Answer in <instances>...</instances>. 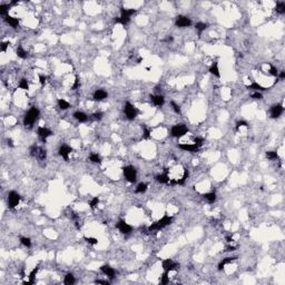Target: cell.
Returning <instances> with one entry per match:
<instances>
[{
    "label": "cell",
    "mask_w": 285,
    "mask_h": 285,
    "mask_svg": "<svg viewBox=\"0 0 285 285\" xmlns=\"http://www.w3.org/2000/svg\"><path fill=\"white\" fill-rule=\"evenodd\" d=\"M64 283L66 285H72L76 283V279H75V276L71 274V273H68L64 278Z\"/></svg>",
    "instance_id": "26"
},
{
    "label": "cell",
    "mask_w": 285,
    "mask_h": 285,
    "mask_svg": "<svg viewBox=\"0 0 285 285\" xmlns=\"http://www.w3.org/2000/svg\"><path fill=\"white\" fill-rule=\"evenodd\" d=\"M38 157L40 160H45L47 158V150L43 149V148H39V151H38Z\"/></svg>",
    "instance_id": "37"
},
{
    "label": "cell",
    "mask_w": 285,
    "mask_h": 285,
    "mask_svg": "<svg viewBox=\"0 0 285 285\" xmlns=\"http://www.w3.org/2000/svg\"><path fill=\"white\" fill-rule=\"evenodd\" d=\"M149 136H150V129L144 128V138H145V139H148Z\"/></svg>",
    "instance_id": "53"
},
{
    "label": "cell",
    "mask_w": 285,
    "mask_h": 285,
    "mask_svg": "<svg viewBox=\"0 0 285 285\" xmlns=\"http://www.w3.org/2000/svg\"><path fill=\"white\" fill-rule=\"evenodd\" d=\"M162 266H163V270L165 272H169L171 271H175V270H177L178 267H179V264L176 263V262H174L173 260L171 258H166L163 261V263H162Z\"/></svg>",
    "instance_id": "8"
},
{
    "label": "cell",
    "mask_w": 285,
    "mask_h": 285,
    "mask_svg": "<svg viewBox=\"0 0 285 285\" xmlns=\"http://www.w3.org/2000/svg\"><path fill=\"white\" fill-rule=\"evenodd\" d=\"M134 14H136L135 9H126V8H120V17L114 18L115 23H120L123 26H126L130 22V17Z\"/></svg>",
    "instance_id": "1"
},
{
    "label": "cell",
    "mask_w": 285,
    "mask_h": 285,
    "mask_svg": "<svg viewBox=\"0 0 285 285\" xmlns=\"http://www.w3.org/2000/svg\"><path fill=\"white\" fill-rule=\"evenodd\" d=\"M247 88H249V89H253V90H255V92H260V93H261V92H265V90H267L266 88H264L263 86H261L260 84L255 83V81H254V83H252L249 86H247Z\"/></svg>",
    "instance_id": "23"
},
{
    "label": "cell",
    "mask_w": 285,
    "mask_h": 285,
    "mask_svg": "<svg viewBox=\"0 0 285 285\" xmlns=\"http://www.w3.org/2000/svg\"><path fill=\"white\" fill-rule=\"evenodd\" d=\"M188 133V128L185 124H177V125H174L171 129V135L173 137H176L179 138L182 136H184L185 134Z\"/></svg>",
    "instance_id": "4"
},
{
    "label": "cell",
    "mask_w": 285,
    "mask_h": 285,
    "mask_svg": "<svg viewBox=\"0 0 285 285\" xmlns=\"http://www.w3.org/2000/svg\"><path fill=\"white\" fill-rule=\"evenodd\" d=\"M178 148H180L184 151H189V153H196L200 150V147L195 144H179Z\"/></svg>",
    "instance_id": "12"
},
{
    "label": "cell",
    "mask_w": 285,
    "mask_h": 285,
    "mask_svg": "<svg viewBox=\"0 0 285 285\" xmlns=\"http://www.w3.org/2000/svg\"><path fill=\"white\" fill-rule=\"evenodd\" d=\"M123 171H124L125 178L128 180L129 183H135L136 179H137V171H136V168L134 166H131V165L125 166L123 168Z\"/></svg>",
    "instance_id": "5"
},
{
    "label": "cell",
    "mask_w": 285,
    "mask_h": 285,
    "mask_svg": "<svg viewBox=\"0 0 285 285\" xmlns=\"http://www.w3.org/2000/svg\"><path fill=\"white\" fill-rule=\"evenodd\" d=\"M95 284H103V285H109L110 282L109 281H104V279H96Z\"/></svg>",
    "instance_id": "52"
},
{
    "label": "cell",
    "mask_w": 285,
    "mask_h": 285,
    "mask_svg": "<svg viewBox=\"0 0 285 285\" xmlns=\"http://www.w3.org/2000/svg\"><path fill=\"white\" fill-rule=\"evenodd\" d=\"M19 202H20V195L18 193L14 192V191L9 192V194H8V207L9 208L14 209V207L18 206Z\"/></svg>",
    "instance_id": "6"
},
{
    "label": "cell",
    "mask_w": 285,
    "mask_h": 285,
    "mask_svg": "<svg viewBox=\"0 0 285 285\" xmlns=\"http://www.w3.org/2000/svg\"><path fill=\"white\" fill-rule=\"evenodd\" d=\"M107 97H108V94L104 89H97L94 93V99L96 100V101H100V100L106 99Z\"/></svg>",
    "instance_id": "18"
},
{
    "label": "cell",
    "mask_w": 285,
    "mask_h": 285,
    "mask_svg": "<svg viewBox=\"0 0 285 285\" xmlns=\"http://www.w3.org/2000/svg\"><path fill=\"white\" fill-rule=\"evenodd\" d=\"M58 106H59L60 109L66 110V109H68L70 107V104L68 101H66L65 99H58Z\"/></svg>",
    "instance_id": "32"
},
{
    "label": "cell",
    "mask_w": 285,
    "mask_h": 285,
    "mask_svg": "<svg viewBox=\"0 0 285 285\" xmlns=\"http://www.w3.org/2000/svg\"><path fill=\"white\" fill-rule=\"evenodd\" d=\"M16 54H17V56L19 58H21V59H26V58L28 57V54H27V51L23 49L22 47H18L17 50H16Z\"/></svg>",
    "instance_id": "27"
},
{
    "label": "cell",
    "mask_w": 285,
    "mask_h": 285,
    "mask_svg": "<svg viewBox=\"0 0 285 285\" xmlns=\"http://www.w3.org/2000/svg\"><path fill=\"white\" fill-rule=\"evenodd\" d=\"M10 7H11L10 5H1V6H0V14H1V16L7 17L8 11H9Z\"/></svg>",
    "instance_id": "34"
},
{
    "label": "cell",
    "mask_w": 285,
    "mask_h": 285,
    "mask_svg": "<svg viewBox=\"0 0 285 285\" xmlns=\"http://www.w3.org/2000/svg\"><path fill=\"white\" fill-rule=\"evenodd\" d=\"M165 41H166V43H173V41H174V38H173L171 36H167V37L165 38Z\"/></svg>",
    "instance_id": "55"
},
{
    "label": "cell",
    "mask_w": 285,
    "mask_h": 285,
    "mask_svg": "<svg viewBox=\"0 0 285 285\" xmlns=\"http://www.w3.org/2000/svg\"><path fill=\"white\" fill-rule=\"evenodd\" d=\"M103 116H104V113H101V112H97V113H95V114L92 115V118L95 119V120H100V119L103 118Z\"/></svg>",
    "instance_id": "44"
},
{
    "label": "cell",
    "mask_w": 285,
    "mask_h": 285,
    "mask_svg": "<svg viewBox=\"0 0 285 285\" xmlns=\"http://www.w3.org/2000/svg\"><path fill=\"white\" fill-rule=\"evenodd\" d=\"M84 240H85L88 244H92V245H96V244L98 243V240H97V238H95V237H87V236H85V237H84Z\"/></svg>",
    "instance_id": "42"
},
{
    "label": "cell",
    "mask_w": 285,
    "mask_h": 285,
    "mask_svg": "<svg viewBox=\"0 0 285 285\" xmlns=\"http://www.w3.org/2000/svg\"><path fill=\"white\" fill-rule=\"evenodd\" d=\"M150 100L151 103L157 107H162L165 104V99L162 95H150Z\"/></svg>",
    "instance_id": "17"
},
{
    "label": "cell",
    "mask_w": 285,
    "mask_h": 285,
    "mask_svg": "<svg viewBox=\"0 0 285 285\" xmlns=\"http://www.w3.org/2000/svg\"><path fill=\"white\" fill-rule=\"evenodd\" d=\"M124 112H125V115L126 117L128 118L129 120H133L137 117V109L135 108L134 105H131L129 101H127L125 104V108H124Z\"/></svg>",
    "instance_id": "7"
},
{
    "label": "cell",
    "mask_w": 285,
    "mask_h": 285,
    "mask_svg": "<svg viewBox=\"0 0 285 285\" xmlns=\"http://www.w3.org/2000/svg\"><path fill=\"white\" fill-rule=\"evenodd\" d=\"M9 45H10L9 41H2L1 45H0V50H1L2 52H5V51L7 50V48H8V46H9Z\"/></svg>",
    "instance_id": "48"
},
{
    "label": "cell",
    "mask_w": 285,
    "mask_h": 285,
    "mask_svg": "<svg viewBox=\"0 0 285 285\" xmlns=\"http://www.w3.org/2000/svg\"><path fill=\"white\" fill-rule=\"evenodd\" d=\"M92 163H95V164H101V158L98 154H92L89 158H88Z\"/></svg>",
    "instance_id": "33"
},
{
    "label": "cell",
    "mask_w": 285,
    "mask_h": 285,
    "mask_svg": "<svg viewBox=\"0 0 285 285\" xmlns=\"http://www.w3.org/2000/svg\"><path fill=\"white\" fill-rule=\"evenodd\" d=\"M175 25L178 28H186V27L192 26V20L188 17H185V16H177Z\"/></svg>",
    "instance_id": "9"
},
{
    "label": "cell",
    "mask_w": 285,
    "mask_h": 285,
    "mask_svg": "<svg viewBox=\"0 0 285 285\" xmlns=\"http://www.w3.org/2000/svg\"><path fill=\"white\" fill-rule=\"evenodd\" d=\"M39 115H40L39 109L36 107H31L23 116V126L25 127H31L35 124V121L38 119Z\"/></svg>",
    "instance_id": "2"
},
{
    "label": "cell",
    "mask_w": 285,
    "mask_h": 285,
    "mask_svg": "<svg viewBox=\"0 0 285 285\" xmlns=\"http://www.w3.org/2000/svg\"><path fill=\"white\" fill-rule=\"evenodd\" d=\"M226 241H227L228 243L233 242V237H232V236H231V235H229V236H226Z\"/></svg>",
    "instance_id": "58"
},
{
    "label": "cell",
    "mask_w": 285,
    "mask_h": 285,
    "mask_svg": "<svg viewBox=\"0 0 285 285\" xmlns=\"http://www.w3.org/2000/svg\"><path fill=\"white\" fill-rule=\"evenodd\" d=\"M7 142H8V146H10V147H14V142H12V139H11V138L7 139Z\"/></svg>",
    "instance_id": "56"
},
{
    "label": "cell",
    "mask_w": 285,
    "mask_h": 285,
    "mask_svg": "<svg viewBox=\"0 0 285 285\" xmlns=\"http://www.w3.org/2000/svg\"><path fill=\"white\" fill-rule=\"evenodd\" d=\"M278 76H279V78L281 79H284L285 78V71H281Z\"/></svg>",
    "instance_id": "57"
},
{
    "label": "cell",
    "mask_w": 285,
    "mask_h": 285,
    "mask_svg": "<svg viewBox=\"0 0 285 285\" xmlns=\"http://www.w3.org/2000/svg\"><path fill=\"white\" fill-rule=\"evenodd\" d=\"M156 180L158 183H160V184H168L169 183V176H168V168H164V171L162 173V174H159V175H157L156 177Z\"/></svg>",
    "instance_id": "15"
},
{
    "label": "cell",
    "mask_w": 285,
    "mask_h": 285,
    "mask_svg": "<svg viewBox=\"0 0 285 285\" xmlns=\"http://www.w3.org/2000/svg\"><path fill=\"white\" fill-rule=\"evenodd\" d=\"M203 142H204V139H203L202 137H195V138H194V144L197 145L198 147H200V146L203 145Z\"/></svg>",
    "instance_id": "45"
},
{
    "label": "cell",
    "mask_w": 285,
    "mask_h": 285,
    "mask_svg": "<svg viewBox=\"0 0 285 285\" xmlns=\"http://www.w3.org/2000/svg\"><path fill=\"white\" fill-rule=\"evenodd\" d=\"M79 86H80V83H79V78H78V76H76V79H75V84L71 86V89H72V90H76V89L78 88Z\"/></svg>",
    "instance_id": "49"
},
{
    "label": "cell",
    "mask_w": 285,
    "mask_h": 285,
    "mask_svg": "<svg viewBox=\"0 0 285 285\" xmlns=\"http://www.w3.org/2000/svg\"><path fill=\"white\" fill-rule=\"evenodd\" d=\"M147 184L146 183H140V184H138L137 187H136L135 192L138 193V194H142V193H145L147 191Z\"/></svg>",
    "instance_id": "31"
},
{
    "label": "cell",
    "mask_w": 285,
    "mask_h": 285,
    "mask_svg": "<svg viewBox=\"0 0 285 285\" xmlns=\"http://www.w3.org/2000/svg\"><path fill=\"white\" fill-rule=\"evenodd\" d=\"M252 98L253 99H256V100H260L263 98V95L260 93V92H255V93L252 94Z\"/></svg>",
    "instance_id": "47"
},
{
    "label": "cell",
    "mask_w": 285,
    "mask_h": 285,
    "mask_svg": "<svg viewBox=\"0 0 285 285\" xmlns=\"http://www.w3.org/2000/svg\"><path fill=\"white\" fill-rule=\"evenodd\" d=\"M37 273H38V266L35 267L32 271L30 272V274H29V281L28 282H23V284L25 285L34 284V283H35V277H36V275H37Z\"/></svg>",
    "instance_id": "22"
},
{
    "label": "cell",
    "mask_w": 285,
    "mask_h": 285,
    "mask_svg": "<svg viewBox=\"0 0 285 285\" xmlns=\"http://www.w3.org/2000/svg\"><path fill=\"white\" fill-rule=\"evenodd\" d=\"M283 113H284V107L282 106L281 104H277V105L272 106V108H271V117L272 118H278Z\"/></svg>",
    "instance_id": "11"
},
{
    "label": "cell",
    "mask_w": 285,
    "mask_h": 285,
    "mask_svg": "<svg viewBox=\"0 0 285 285\" xmlns=\"http://www.w3.org/2000/svg\"><path fill=\"white\" fill-rule=\"evenodd\" d=\"M188 174H189V173H188V169L184 167V174H183V177L180 178V179H178V180H176V182H177V185H184V184H185L186 179L188 178Z\"/></svg>",
    "instance_id": "30"
},
{
    "label": "cell",
    "mask_w": 285,
    "mask_h": 285,
    "mask_svg": "<svg viewBox=\"0 0 285 285\" xmlns=\"http://www.w3.org/2000/svg\"><path fill=\"white\" fill-rule=\"evenodd\" d=\"M20 242L23 246H26V247H30L31 246V241H30V238L29 237H21L20 238Z\"/></svg>",
    "instance_id": "39"
},
{
    "label": "cell",
    "mask_w": 285,
    "mask_h": 285,
    "mask_svg": "<svg viewBox=\"0 0 285 285\" xmlns=\"http://www.w3.org/2000/svg\"><path fill=\"white\" fill-rule=\"evenodd\" d=\"M265 156H266L267 159H270V160L278 159V155H277V153H276V151H266Z\"/></svg>",
    "instance_id": "36"
},
{
    "label": "cell",
    "mask_w": 285,
    "mask_h": 285,
    "mask_svg": "<svg viewBox=\"0 0 285 285\" xmlns=\"http://www.w3.org/2000/svg\"><path fill=\"white\" fill-rule=\"evenodd\" d=\"M116 227L119 229V232H120L121 234H125V235L130 234L133 232V227L130 225H128L125 221H123V220L116 224Z\"/></svg>",
    "instance_id": "10"
},
{
    "label": "cell",
    "mask_w": 285,
    "mask_h": 285,
    "mask_svg": "<svg viewBox=\"0 0 285 285\" xmlns=\"http://www.w3.org/2000/svg\"><path fill=\"white\" fill-rule=\"evenodd\" d=\"M241 126H245V127H249V124H247V121H245V120L237 121V124H236V130H238Z\"/></svg>",
    "instance_id": "46"
},
{
    "label": "cell",
    "mask_w": 285,
    "mask_h": 285,
    "mask_svg": "<svg viewBox=\"0 0 285 285\" xmlns=\"http://www.w3.org/2000/svg\"><path fill=\"white\" fill-rule=\"evenodd\" d=\"M74 117L79 123H86V121H88V116L85 113H83V112H76V113H74Z\"/></svg>",
    "instance_id": "20"
},
{
    "label": "cell",
    "mask_w": 285,
    "mask_h": 285,
    "mask_svg": "<svg viewBox=\"0 0 285 285\" xmlns=\"http://www.w3.org/2000/svg\"><path fill=\"white\" fill-rule=\"evenodd\" d=\"M5 20H6V22H7L10 27H12L14 29H16L19 26V19L18 18H14V17H11L9 14L5 18Z\"/></svg>",
    "instance_id": "19"
},
{
    "label": "cell",
    "mask_w": 285,
    "mask_h": 285,
    "mask_svg": "<svg viewBox=\"0 0 285 285\" xmlns=\"http://www.w3.org/2000/svg\"><path fill=\"white\" fill-rule=\"evenodd\" d=\"M169 282V277H168V272H164V274L160 276V284H167Z\"/></svg>",
    "instance_id": "38"
},
{
    "label": "cell",
    "mask_w": 285,
    "mask_h": 285,
    "mask_svg": "<svg viewBox=\"0 0 285 285\" xmlns=\"http://www.w3.org/2000/svg\"><path fill=\"white\" fill-rule=\"evenodd\" d=\"M98 204H99V198L98 197H94L93 200H90V203H89V206H90L92 209H95Z\"/></svg>",
    "instance_id": "40"
},
{
    "label": "cell",
    "mask_w": 285,
    "mask_h": 285,
    "mask_svg": "<svg viewBox=\"0 0 285 285\" xmlns=\"http://www.w3.org/2000/svg\"><path fill=\"white\" fill-rule=\"evenodd\" d=\"M237 257H226V258H224L222 262H220L218 264V271H222L224 267H225V265H227V264H231L232 262H234Z\"/></svg>",
    "instance_id": "21"
},
{
    "label": "cell",
    "mask_w": 285,
    "mask_h": 285,
    "mask_svg": "<svg viewBox=\"0 0 285 285\" xmlns=\"http://www.w3.org/2000/svg\"><path fill=\"white\" fill-rule=\"evenodd\" d=\"M100 271L103 272L105 275H107L110 279H113V278L115 277V275H116V273H117V272L115 271L113 267H110L109 265H103V266L100 267Z\"/></svg>",
    "instance_id": "16"
},
{
    "label": "cell",
    "mask_w": 285,
    "mask_h": 285,
    "mask_svg": "<svg viewBox=\"0 0 285 285\" xmlns=\"http://www.w3.org/2000/svg\"><path fill=\"white\" fill-rule=\"evenodd\" d=\"M195 28H196V30L198 31V36H200L202 35V32L207 28V23H205V22H197V23L195 25Z\"/></svg>",
    "instance_id": "28"
},
{
    "label": "cell",
    "mask_w": 285,
    "mask_h": 285,
    "mask_svg": "<svg viewBox=\"0 0 285 285\" xmlns=\"http://www.w3.org/2000/svg\"><path fill=\"white\" fill-rule=\"evenodd\" d=\"M270 74H271L272 76H274V77H277L278 76V71L277 69L274 67V66H271V69H270Z\"/></svg>",
    "instance_id": "50"
},
{
    "label": "cell",
    "mask_w": 285,
    "mask_h": 285,
    "mask_svg": "<svg viewBox=\"0 0 285 285\" xmlns=\"http://www.w3.org/2000/svg\"><path fill=\"white\" fill-rule=\"evenodd\" d=\"M46 80H47V77H46V76L39 75V81H40V85L43 86V87L46 85Z\"/></svg>",
    "instance_id": "51"
},
{
    "label": "cell",
    "mask_w": 285,
    "mask_h": 285,
    "mask_svg": "<svg viewBox=\"0 0 285 285\" xmlns=\"http://www.w3.org/2000/svg\"><path fill=\"white\" fill-rule=\"evenodd\" d=\"M209 72H211L212 75H214L215 77H217V78L221 77V74H220V69H218V65H217V63H215V64H213L211 67H209Z\"/></svg>",
    "instance_id": "25"
},
{
    "label": "cell",
    "mask_w": 285,
    "mask_h": 285,
    "mask_svg": "<svg viewBox=\"0 0 285 285\" xmlns=\"http://www.w3.org/2000/svg\"><path fill=\"white\" fill-rule=\"evenodd\" d=\"M173 221V217L168 216V215H164L160 220H158L157 222H155L154 224H151L149 227H148V232H156V231H160L165 228L166 226H168Z\"/></svg>",
    "instance_id": "3"
},
{
    "label": "cell",
    "mask_w": 285,
    "mask_h": 285,
    "mask_svg": "<svg viewBox=\"0 0 285 285\" xmlns=\"http://www.w3.org/2000/svg\"><path fill=\"white\" fill-rule=\"evenodd\" d=\"M171 107H173V109H174V112H175L176 114H178V115L182 114V112H180V107L178 106L175 101H171Z\"/></svg>",
    "instance_id": "43"
},
{
    "label": "cell",
    "mask_w": 285,
    "mask_h": 285,
    "mask_svg": "<svg viewBox=\"0 0 285 285\" xmlns=\"http://www.w3.org/2000/svg\"><path fill=\"white\" fill-rule=\"evenodd\" d=\"M18 87L20 88V89H23V90H28L29 89V85H28V81H27V79L26 78H22L20 81H19V85Z\"/></svg>",
    "instance_id": "35"
},
{
    "label": "cell",
    "mask_w": 285,
    "mask_h": 285,
    "mask_svg": "<svg viewBox=\"0 0 285 285\" xmlns=\"http://www.w3.org/2000/svg\"><path fill=\"white\" fill-rule=\"evenodd\" d=\"M236 246H226V249H225V252H234L236 251Z\"/></svg>",
    "instance_id": "54"
},
{
    "label": "cell",
    "mask_w": 285,
    "mask_h": 285,
    "mask_svg": "<svg viewBox=\"0 0 285 285\" xmlns=\"http://www.w3.org/2000/svg\"><path fill=\"white\" fill-rule=\"evenodd\" d=\"M203 197H204L209 204H213L214 202L216 200V194H215V192L206 193V194H203Z\"/></svg>",
    "instance_id": "24"
},
{
    "label": "cell",
    "mask_w": 285,
    "mask_h": 285,
    "mask_svg": "<svg viewBox=\"0 0 285 285\" xmlns=\"http://www.w3.org/2000/svg\"><path fill=\"white\" fill-rule=\"evenodd\" d=\"M38 151H39V147H37L36 145H32V146L30 147V155L32 157L38 156Z\"/></svg>",
    "instance_id": "41"
},
{
    "label": "cell",
    "mask_w": 285,
    "mask_h": 285,
    "mask_svg": "<svg viewBox=\"0 0 285 285\" xmlns=\"http://www.w3.org/2000/svg\"><path fill=\"white\" fill-rule=\"evenodd\" d=\"M275 11L279 14H285V2H277L276 3V7H275Z\"/></svg>",
    "instance_id": "29"
},
{
    "label": "cell",
    "mask_w": 285,
    "mask_h": 285,
    "mask_svg": "<svg viewBox=\"0 0 285 285\" xmlns=\"http://www.w3.org/2000/svg\"><path fill=\"white\" fill-rule=\"evenodd\" d=\"M72 151V148L68 145H63L60 148H59V155L64 158L66 162L69 160V154Z\"/></svg>",
    "instance_id": "13"
},
{
    "label": "cell",
    "mask_w": 285,
    "mask_h": 285,
    "mask_svg": "<svg viewBox=\"0 0 285 285\" xmlns=\"http://www.w3.org/2000/svg\"><path fill=\"white\" fill-rule=\"evenodd\" d=\"M38 136H39V138L43 140V142H46V139L49 137V136L52 135V131L50 130V129L46 128V127H39L38 128Z\"/></svg>",
    "instance_id": "14"
}]
</instances>
